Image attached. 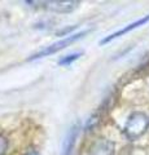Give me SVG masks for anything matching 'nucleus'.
<instances>
[{
	"label": "nucleus",
	"mask_w": 149,
	"mask_h": 155,
	"mask_svg": "<svg viewBox=\"0 0 149 155\" xmlns=\"http://www.w3.org/2000/svg\"><path fill=\"white\" fill-rule=\"evenodd\" d=\"M78 133H79V125L78 124L73 125V127L69 129V132L64 140V145H62V155H70L71 154L74 143L76 141V137H78Z\"/></svg>",
	"instance_id": "6"
},
{
	"label": "nucleus",
	"mask_w": 149,
	"mask_h": 155,
	"mask_svg": "<svg viewBox=\"0 0 149 155\" xmlns=\"http://www.w3.org/2000/svg\"><path fill=\"white\" fill-rule=\"evenodd\" d=\"M8 149V141L3 134H0V155H5Z\"/></svg>",
	"instance_id": "8"
},
{
	"label": "nucleus",
	"mask_w": 149,
	"mask_h": 155,
	"mask_svg": "<svg viewBox=\"0 0 149 155\" xmlns=\"http://www.w3.org/2000/svg\"><path fill=\"white\" fill-rule=\"evenodd\" d=\"M27 155H38V154H36V153H35V151H31V153H30V154H27Z\"/></svg>",
	"instance_id": "9"
},
{
	"label": "nucleus",
	"mask_w": 149,
	"mask_h": 155,
	"mask_svg": "<svg viewBox=\"0 0 149 155\" xmlns=\"http://www.w3.org/2000/svg\"><path fill=\"white\" fill-rule=\"evenodd\" d=\"M115 145L108 138H97L91 145L90 155H114Z\"/></svg>",
	"instance_id": "4"
},
{
	"label": "nucleus",
	"mask_w": 149,
	"mask_h": 155,
	"mask_svg": "<svg viewBox=\"0 0 149 155\" xmlns=\"http://www.w3.org/2000/svg\"><path fill=\"white\" fill-rule=\"evenodd\" d=\"M148 128L149 116L144 113H140V111H135L128 116L127 122L123 127V133L130 141H135L147 132Z\"/></svg>",
	"instance_id": "1"
},
{
	"label": "nucleus",
	"mask_w": 149,
	"mask_h": 155,
	"mask_svg": "<svg viewBox=\"0 0 149 155\" xmlns=\"http://www.w3.org/2000/svg\"><path fill=\"white\" fill-rule=\"evenodd\" d=\"M90 32V30H84V31H80V32H76V34H73V35H69L66 36L64 39H61V40L53 43V44L48 45L46 48H43L42 51H39L38 53H35V54H32L29 60H38V58H43V57H48L51 54H53V53H57L60 52L62 49H65L66 47H69L70 44H73L74 41L79 40V39H82L83 36H86L87 34Z\"/></svg>",
	"instance_id": "2"
},
{
	"label": "nucleus",
	"mask_w": 149,
	"mask_h": 155,
	"mask_svg": "<svg viewBox=\"0 0 149 155\" xmlns=\"http://www.w3.org/2000/svg\"><path fill=\"white\" fill-rule=\"evenodd\" d=\"M148 22H149V14H147V16H144L143 18L137 19V21H135V22L130 23V25H127V26H124L123 28H121V30L115 31V32H113V34H110L109 36L104 38L103 40H100V45L107 44V43L112 41V40H114V39H117V38H119V36H122V35H124V34H127V32H130V31L135 30V28H137V27L144 26V25H145V23H148Z\"/></svg>",
	"instance_id": "5"
},
{
	"label": "nucleus",
	"mask_w": 149,
	"mask_h": 155,
	"mask_svg": "<svg viewBox=\"0 0 149 155\" xmlns=\"http://www.w3.org/2000/svg\"><path fill=\"white\" fill-rule=\"evenodd\" d=\"M82 54H83V52H74V53H71V54H68V56L62 57L61 60L59 61V65L60 66H69L70 64H73L74 61L78 60Z\"/></svg>",
	"instance_id": "7"
},
{
	"label": "nucleus",
	"mask_w": 149,
	"mask_h": 155,
	"mask_svg": "<svg viewBox=\"0 0 149 155\" xmlns=\"http://www.w3.org/2000/svg\"><path fill=\"white\" fill-rule=\"evenodd\" d=\"M35 4H38L40 8H44L47 11L55 12V13H61V14H66V13H71L73 11H75L79 5V2L76 0H52V2H34Z\"/></svg>",
	"instance_id": "3"
}]
</instances>
